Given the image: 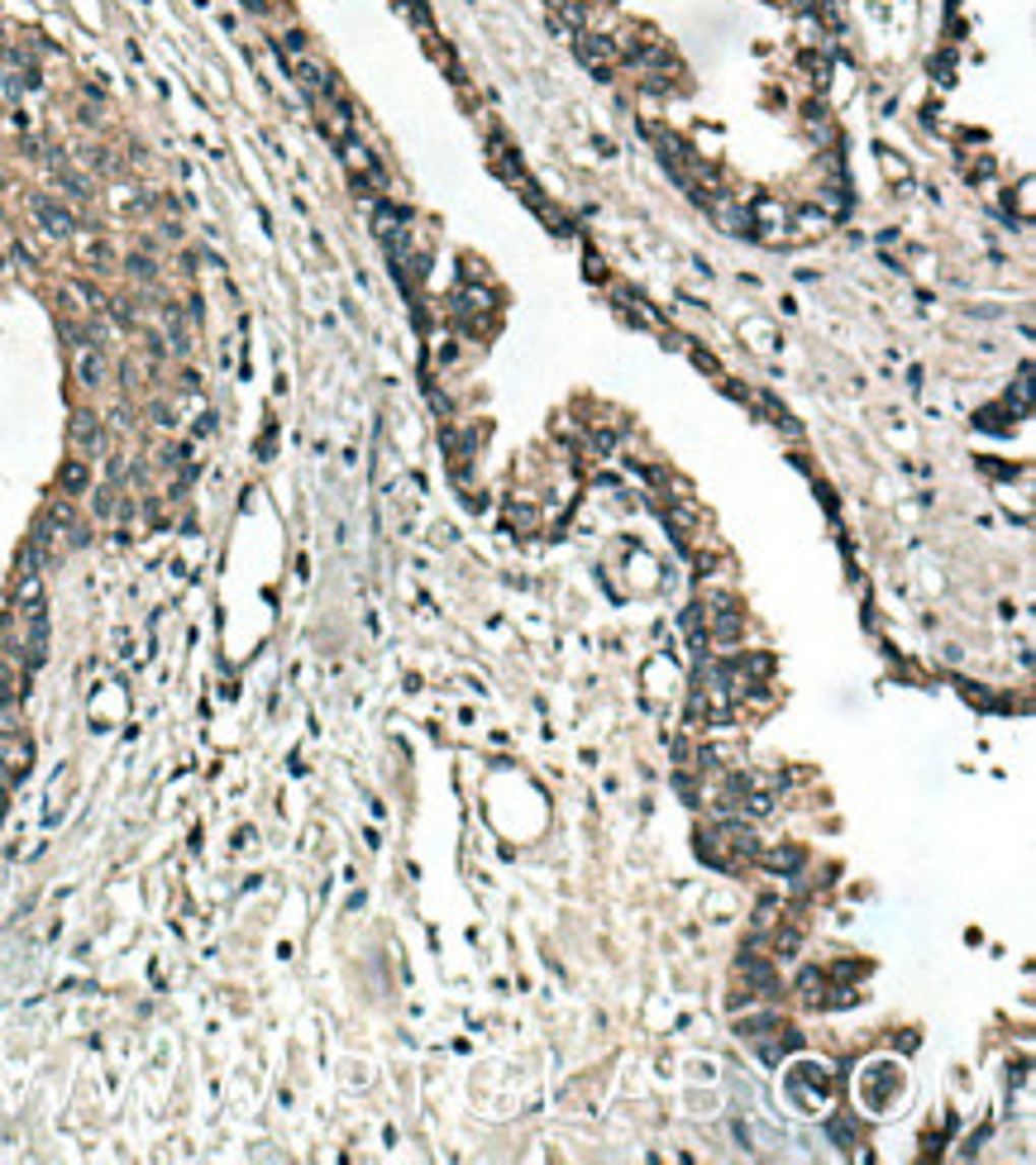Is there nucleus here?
Here are the masks:
<instances>
[{"mask_svg":"<svg viewBox=\"0 0 1036 1165\" xmlns=\"http://www.w3.org/2000/svg\"><path fill=\"white\" fill-rule=\"evenodd\" d=\"M29 774V745L15 736H0V779L10 784V779H24Z\"/></svg>","mask_w":1036,"mask_h":1165,"instance_id":"obj_1","label":"nucleus"},{"mask_svg":"<svg viewBox=\"0 0 1036 1165\" xmlns=\"http://www.w3.org/2000/svg\"><path fill=\"white\" fill-rule=\"evenodd\" d=\"M736 635H740V612H726L717 621V640H736Z\"/></svg>","mask_w":1036,"mask_h":1165,"instance_id":"obj_3","label":"nucleus"},{"mask_svg":"<svg viewBox=\"0 0 1036 1165\" xmlns=\"http://www.w3.org/2000/svg\"><path fill=\"white\" fill-rule=\"evenodd\" d=\"M0 812H5V788H0Z\"/></svg>","mask_w":1036,"mask_h":1165,"instance_id":"obj_4","label":"nucleus"},{"mask_svg":"<svg viewBox=\"0 0 1036 1165\" xmlns=\"http://www.w3.org/2000/svg\"><path fill=\"white\" fill-rule=\"evenodd\" d=\"M24 697V674L10 660H0V708H19Z\"/></svg>","mask_w":1036,"mask_h":1165,"instance_id":"obj_2","label":"nucleus"}]
</instances>
